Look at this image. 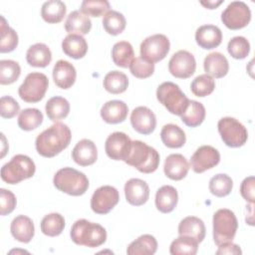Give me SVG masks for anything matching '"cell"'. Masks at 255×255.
Masks as SVG:
<instances>
[{
    "label": "cell",
    "mask_w": 255,
    "mask_h": 255,
    "mask_svg": "<svg viewBox=\"0 0 255 255\" xmlns=\"http://www.w3.org/2000/svg\"><path fill=\"white\" fill-rule=\"evenodd\" d=\"M71 138L69 127L63 123H56L36 137V150L44 157H53L68 147Z\"/></svg>",
    "instance_id": "1"
},
{
    "label": "cell",
    "mask_w": 255,
    "mask_h": 255,
    "mask_svg": "<svg viewBox=\"0 0 255 255\" xmlns=\"http://www.w3.org/2000/svg\"><path fill=\"white\" fill-rule=\"evenodd\" d=\"M70 236L77 245L95 248L106 242L107 231L98 223L90 222L86 219H79L73 224Z\"/></svg>",
    "instance_id": "2"
},
{
    "label": "cell",
    "mask_w": 255,
    "mask_h": 255,
    "mask_svg": "<svg viewBox=\"0 0 255 255\" xmlns=\"http://www.w3.org/2000/svg\"><path fill=\"white\" fill-rule=\"evenodd\" d=\"M130 166L142 173L155 171L159 164V154L153 147L141 140H132L130 151L125 160Z\"/></svg>",
    "instance_id": "3"
},
{
    "label": "cell",
    "mask_w": 255,
    "mask_h": 255,
    "mask_svg": "<svg viewBox=\"0 0 255 255\" xmlns=\"http://www.w3.org/2000/svg\"><path fill=\"white\" fill-rule=\"evenodd\" d=\"M53 183L57 189L72 196L83 195L89 188V179L85 173L72 167L59 169L54 175Z\"/></svg>",
    "instance_id": "4"
},
{
    "label": "cell",
    "mask_w": 255,
    "mask_h": 255,
    "mask_svg": "<svg viewBox=\"0 0 255 255\" xmlns=\"http://www.w3.org/2000/svg\"><path fill=\"white\" fill-rule=\"evenodd\" d=\"M34 161L25 154H16L1 167V178L9 184H17L35 174Z\"/></svg>",
    "instance_id": "5"
},
{
    "label": "cell",
    "mask_w": 255,
    "mask_h": 255,
    "mask_svg": "<svg viewBox=\"0 0 255 255\" xmlns=\"http://www.w3.org/2000/svg\"><path fill=\"white\" fill-rule=\"evenodd\" d=\"M156 98L166 110L175 116H181L189 103V99L172 82H164L157 87Z\"/></svg>",
    "instance_id": "6"
},
{
    "label": "cell",
    "mask_w": 255,
    "mask_h": 255,
    "mask_svg": "<svg viewBox=\"0 0 255 255\" xmlns=\"http://www.w3.org/2000/svg\"><path fill=\"white\" fill-rule=\"evenodd\" d=\"M213 240L216 245L232 242L235 237L238 221L233 211L227 208L218 209L213 215Z\"/></svg>",
    "instance_id": "7"
},
{
    "label": "cell",
    "mask_w": 255,
    "mask_h": 255,
    "mask_svg": "<svg viewBox=\"0 0 255 255\" xmlns=\"http://www.w3.org/2000/svg\"><path fill=\"white\" fill-rule=\"evenodd\" d=\"M48 86L49 80L45 74L33 72L26 76L18 89V94L26 103H38L44 98Z\"/></svg>",
    "instance_id": "8"
},
{
    "label": "cell",
    "mask_w": 255,
    "mask_h": 255,
    "mask_svg": "<svg viewBox=\"0 0 255 255\" xmlns=\"http://www.w3.org/2000/svg\"><path fill=\"white\" fill-rule=\"evenodd\" d=\"M217 128L223 142L229 147H239L247 141L248 132L246 128L234 118L225 117L220 119Z\"/></svg>",
    "instance_id": "9"
},
{
    "label": "cell",
    "mask_w": 255,
    "mask_h": 255,
    "mask_svg": "<svg viewBox=\"0 0 255 255\" xmlns=\"http://www.w3.org/2000/svg\"><path fill=\"white\" fill-rule=\"evenodd\" d=\"M140 57L150 63H156L165 58L169 52L170 43L163 34H154L145 38L139 47Z\"/></svg>",
    "instance_id": "10"
},
{
    "label": "cell",
    "mask_w": 255,
    "mask_h": 255,
    "mask_svg": "<svg viewBox=\"0 0 255 255\" xmlns=\"http://www.w3.org/2000/svg\"><path fill=\"white\" fill-rule=\"evenodd\" d=\"M251 20L249 6L243 1H233L221 14V21L231 30H238L246 27Z\"/></svg>",
    "instance_id": "11"
},
{
    "label": "cell",
    "mask_w": 255,
    "mask_h": 255,
    "mask_svg": "<svg viewBox=\"0 0 255 255\" xmlns=\"http://www.w3.org/2000/svg\"><path fill=\"white\" fill-rule=\"evenodd\" d=\"M120 193L111 185H103L96 189L91 198V208L97 214L109 213L119 202Z\"/></svg>",
    "instance_id": "12"
},
{
    "label": "cell",
    "mask_w": 255,
    "mask_h": 255,
    "mask_svg": "<svg viewBox=\"0 0 255 255\" xmlns=\"http://www.w3.org/2000/svg\"><path fill=\"white\" fill-rule=\"evenodd\" d=\"M196 69L194 56L185 50H179L172 55L168 62L169 73L178 79L191 77Z\"/></svg>",
    "instance_id": "13"
},
{
    "label": "cell",
    "mask_w": 255,
    "mask_h": 255,
    "mask_svg": "<svg viewBox=\"0 0 255 255\" xmlns=\"http://www.w3.org/2000/svg\"><path fill=\"white\" fill-rule=\"evenodd\" d=\"M131 139L122 131L111 133L106 139L105 149L107 155L114 160H126L131 147Z\"/></svg>",
    "instance_id": "14"
},
{
    "label": "cell",
    "mask_w": 255,
    "mask_h": 255,
    "mask_svg": "<svg viewBox=\"0 0 255 255\" xmlns=\"http://www.w3.org/2000/svg\"><path fill=\"white\" fill-rule=\"evenodd\" d=\"M220 161L219 151L211 145L198 147L191 156L190 163L194 172L202 173L217 165Z\"/></svg>",
    "instance_id": "15"
},
{
    "label": "cell",
    "mask_w": 255,
    "mask_h": 255,
    "mask_svg": "<svg viewBox=\"0 0 255 255\" xmlns=\"http://www.w3.org/2000/svg\"><path fill=\"white\" fill-rule=\"evenodd\" d=\"M130 124L138 133L149 134L156 127V118L150 109L140 106L131 112Z\"/></svg>",
    "instance_id": "16"
},
{
    "label": "cell",
    "mask_w": 255,
    "mask_h": 255,
    "mask_svg": "<svg viewBox=\"0 0 255 255\" xmlns=\"http://www.w3.org/2000/svg\"><path fill=\"white\" fill-rule=\"evenodd\" d=\"M125 194L129 204L140 206L144 204L149 197V187L142 179L130 178L125 184Z\"/></svg>",
    "instance_id": "17"
},
{
    "label": "cell",
    "mask_w": 255,
    "mask_h": 255,
    "mask_svg": "<svg viewBox=\"0 0 255 255\" xmlns=\"http://www.w3.org/2000/svg\"><path fill=\"white\" fill-rule=\"evenodd\" d=\"M72 157L74 161L81 166L92 165L98 158L97 146L91 139H81L73 148Z\"/></svg>",
    "instance_id": "18"
},
{
    "label": "cell",
    "mask_w": 255,
    "mask_h": 255,
    "mask_svg": "<svg viewBox=\"0 0 255 255\" xmlns=\"http://www.w3.org/2000/svg\"><path fill=\"white\" fill-rule=\"evenodd\" d=\"M189 170L187 159L180 153L169 154L164 161L163 171L165 175L172 180L183 179Z\"/></svg>",
    "instance_id": "19"
},
{
    "label": "cell",
    "mask_w": 255,
    "mask_h": 255,
    "mask_svg": "<svg viewBox=\"0 0 255 255\" xmlns=\"http://www.w3.org/2000/svg\"><path fill=\"white\" fill-rule=\"evenodd\" d=\"M195 41L202 49L211 50L221 44L222 32L215 25H202L195 32Z\"/></svg>",
    "instance_id": "20"
},
{
    "label": "cell",
    "mask_w": 255,
    "mask_h": 255,
    "mask_svg": "<svg viewBox=\"0 0 255 255\" xmlns=\"http://www.w3.org/2000/svg\"><path fill=\"white\" fill-rule=\"evenodd\" d=\"M77 78L75 67L68 61L59 60L53 68V80L56 86L67 90L71 88Z\"/></svg>",
    "instance_id": "21"
},
{
    "label": "cell",
    "mask_w": 255,
    "mask_h": 255,
    "mask_svg": "<svg viewBox=\"0 0 255 255\" xmlns=\"http://www.w3.org/2000/svg\"><path fill=\"white\" fill-rule=\"evenodd\" d=\"M203 68L206 75L215 79H220L227 75L229 71V64L223 54L219 52H212L205 57Z\"/></svg>",
    "instance_id": "22"
},
{
    "label": "cell",
    "mask_w": 255,
    "mask_h": 255,
    "mask_svg": "<svg viewBox=\"0 0 255 255\" xmlns=\"http://www.w3.org/2000/svg\"><path fill=\"white\" fill-rule=\"evenodd\" d=\"M12 236L19 242L29 243L34 237L35 227L32 219L26 215L16 216L10 226Z\"/></svg>",
    "instance_id": "23"
},
{
    "label": "cell",
    "mask_w": 255,
    "mask_h": 255,
    "mask_svg": "<svg viewBox=\"0 0 255 255\" xmlns=\"http://www.w3.org/2000/svg\"><path fill=\"white\" fill-rule=\"evenodd\" d=\"M128 113L127 104L120 100L109 101L101 109V117L108 124L123 123Z\"/></svg>",
    "instance_id": "24"
},
{
    "label": "cell",
    "mask_w": 255,
    "mask_h": 255,
    "mask_svg": "<svg viewBox=\"0 0 255 255\" xmlns=\"http://www.w3.org/2000/svg\"><path fill=\"white\" fill-rule=\"evenodd\" d=\"M178 234L179 236L192 238L200 243L205 237V225L200 218L187 216L179 222Z\"/></svg>",
    "instance_id": "25"
},
{
    "label": "cell",
    "mask_w": 255,
    "mask_h": 255,
    "mask_svg": "<svg viewBox=\"0 0 255 255\" xmlns=\"http://www.w3.org/2000/svg\"><path fill=\"white\" fill-rule=\"evenodd\" d=\"M62 50L73 59H81L88 52V43L82 35L69 34L62 41Z\"/></svg>",
    "instance_id": "26"
},
{
    "label": "cell",
    "mask_w": 255,
    "mask_h": 255,
    "mask_svg": "<svg viewBox=\"0 0 255 255\" xmlns=\"http://www.w3.org/2000/svg\"><path fill=\"white\" fill-rule=\"evenodd\" d=\"M92 28V21L80 10H75L71 12L65 22V30L69 34L86 35L90 32Z\"/></svg>",
    "instance_id": "27"
},
{
    "label": "cell",
    "mask_w": 255,
    "mask_h": 255,
    "mask_svg": "<svg viewBox=\"0 0 255 255\" xmlns=\"http://www.w3.org/2000/svg\"><path fill=\"white\" fill-rule=\"evenodd\" d=\"M177 190L171 185H163L155 194V206L162 213L171 212L177 205Z\"/></svg>",
    "instance_id": "28"
},
{
    "label": "cell",
    "mask_w": 255,
    "mask_h": 255,
    "mask_svg": "<svg viewBox=\"0 0 255 255\" xmlns=\"http://www.w3.org/2000/svg\"><path fill=\"white\" fill-rule=\"evenodd\" d=\"M26 60L32 67L45 68L52 61V53L46 44L36 43L27 50Z\"/></svg>",
    "instance_id": "29"
},
{
    "label": "cell",
    "mask_w": 255,
    "mask_h": 255,
    "mask_svg": "<svg viewBox=\"0 0 255 255\" xmlns=\"http://www.w3.org/2000/svg\"><path fill=\"white\" fill-rule=\"evenodd\" d=\"M160 138L163 144L170 148H179L183 146L186 141L185 132L174 124H167L163 126L160 131Z\"/></svg>",
    "instance_id": "30"
},
{
    "label": "cell",
    "mask_w": 255,
    "mask_h": 255,
    "mask_svg": "<svg viewBox=\"0 0 255 255\" xmlns=\"http://www.w3.org/2000/svg\"><path fill=\"white\" fill-rule=\"evenodd\" d=\"M157 250V241L150 234H143L132 241L128 249V255H152Z\"/></svg>",
    "instance_id": "31"
},
{
    "label": "cell",
    "mask_w": 255,
    "mask_h": 255,
    "mask_svg": "<svg viewBox=\"0 0 255 255\" xmlns=\"http://www.w3.org/2000/svg\"><path fill=\"white\" fill-rule=\"evenodd\" d=\"M114 63L122 68H128L134 60V52L131 44L127 41L116 43L112 49Z\"/></svg>",
    "instance_id": "32"
},
{
    "label": "cell",
    "mask_w": 255,
    "mask_h": 255,
    "mask_svg": "<svg viewBox=\"0 0 255 255\" xmlns=\"http://www.w3.org/2000/svg\"><path fill=\"white\" fill-rule=\"evenodd\" d=\"M67 12L66 4L60 0L45 2L41 8V16L47 23L56 24L63 20Z\"/></svg>",
    "instance_id": "33"
},
{
    "label": "cell",
    "mask_w": 255,
    "mask_h": 255,
    "mask_svg": "<svg viewBox=\"0 0 255 255\" xmlns=\"http://www.w3.org/2000/svg\"><path fill=\"white\" fill-rule=\"evenodd\" d=\"M205 108L204 106L196 101L189 100L188 106L185 112L180 116L182 123H184L187 127L195 128L200 126L205 119Z\"/></svg>",
    "instance_id": "34"
},
{
    "label": "cell",
    "mask_w": 255,
    "mask_h": 255,
    "mask_svg": "<svg viewBox=\"0 0 255 255\" xmlns=\"http://www.w3.org/2000/svg\"><path fill=\"white\" fill-rule=\"evenodd\" d=\"M104 88L107 92L118 95L124 93L128 86V76L120 71L109 72L104 78Z\"/></svg>",
    "instance_id": "35"
},
{
    "label": "cell",
    "mask_w": 255,
    "mask_h": 255,
    "mask_svg": "<svg viewBox=\"0 0 255 255\" xmlns=\"http://www.w3.org/2000/svg\"><path fill=\"white\" fill-rule=\"evenodd\" d=\"M46 114L51 121L57 122L65 119L70 113V104L63 97H53L46 103Z\"/></svg>",
    "instance_id": "36"
},
{
    "label": "cell",
    "mask_w": 255,
    "mask_h": 255,
    "mask_svg": "<svg viewBox=\"0 0 255 255\" xmlns=\"http://www.w3.org/2000/svg\"><path fill=\"white\" fill-rule=\"evenodd\" d=\"M40 226L43 234L55 237L63 232L65 228V218L60 213H50L43 217Z\"/></svg>",
    "instance_id": "37"
},
{
    "label": "cell",
    "mask_w": 255,
    "mask_h": 255,
    "mask_svg": "<svg viewBox=\"0 0 255 255\" xmlns=\"http://www.w3.org/2000/svg\"><path fill=\"white\" fill-rule=\"evenodd\" d=\"M102 23L106 32L113 36L121 34L125 30L127 25L125 16L122 13L115 10L108 11L104 15Z\"/></svg>",
    "instance_id": "38"
},
{
    "label": "cell",
    "mask_w": 255,
    "mask_h": 255,
    "mask_svg": "<svg viewBox=\"0 0 255 255\" xmlns=\"http://www.w3.org/2000/svg\"><path fill=\"white\" fill-rule=\"evenodd\" d=\"M43 123V114L35 108H28L20 112L18 126L23 130H33Z\"/></svg>",
    "instance_id": "39"
},
{
    "label": "cell",
    "mask_w": 255,
    "mask_h": 255,
    "mask_svg": "<svg viewBox=\"0 0 255 255\" xmlns=\"http://www.w3.org/2000/svg\"><path fill=\"white\" fill-rule=\"evenodd\" d=\"M1 41H0V52L9 53L16 49L18 46V35L14 29L9 27L5 18L1 16Z\"/></svg>",
    "instance_id": "40"
},
{
    "label": "cell",
    "mask_w": 255,
    "mask_h": 255,
    "mask_svg": "<svg viewBox=\"0 0 255 255\" xmlns=\"http://www.w3.org/2000/svg\"><path fill=\"white\" fill-rule=\"evenodd\" d=\"M233 187L231 177L225 173H218L214 175L209 181L210 192L217 197H224L228 195Z\"/></svg>",
    "instance_id": "41"
},
{
    "label": "cell",
    "mask_w": 255,
    "mask_h": 255,
    "mask_svg": "<svg viewBox=\"0 0 255 255\" xmlns=\"http://www.w3.org/2000/svg\"><path fill=\"white\" fill-rule=\"evenodd\" d=\"M197 249V241L189 237L179 236L171 242L169 252L171 255H195Z\"/></svg>",
    "instance_id": "42"
},
{
    "label": "cell",
    "mask_w": 255,
    "mask_h": 255,
    "mask_svg": "<svg viewBox=\"0 0 255 255\" xmlns=\"http://www.w3.org/2000/svg\"><path fill=\"white\" fill-rule=\"evenodd\" d=\"M21 74L19 64L13 60L0 61V84L10 85L18 80Z\"/></svg>",
    "instance_id": "43"
},
{
    "label": "cell",
    "mask_w": 255,
    "mask_h": 255,
    "mask_svg": "<svg viewBox=\"0 0 255 255\" xmlns=\"http://www.w3.org/2000/svg\"><path fill=\"white\" fill-rule=\"evenodd\" d=\"M215 89V81L212 77L202 74L197 76L190 85L192 94L199 98H204L210 95Z\"/></svg>",
    "instance_id": "44"
},
{
    "label": "cell",
    "mask_w": 255,
    "mask_h": 255,
    "mask_svg": "<svg viewBox=\"0 0 255 255\" xmlns=\"http://www.w3.org/2000/svg\"><path fill=\"white\" fill-rule=\"evenodd\" d=\"M227 51L234 59H244L250 52V43L243 36L233 37L227 45Z\"/></svg>",
    "instance_id": "45"
},
{
    "label": "cell",
    "mask_w": 255,
    "mask_h": 255,
    "mask_svg": "<svg viewBox=\"0 0 255 255\" xmlns=\"http://www.w3.org/2000/svg\"><path fill=\"white\" fill-rule=\"evenodd\" d=\"M80 11L87 16L100 17L110 11V3L107 0H84Z\"/></svg>",
    "instance_id": "46"
},
{
    "label": "cell",
    "mask_w": 255,
    "mask_h": 255,
    "mask_svg": "<svg viewBox=\"0 0 255 255\" xmlns=\"http://www.w3.org/2000/svg\"><path fill=\"white\" fill-rule=\"evenodd\" d=\"M130 73L138 79H146L154 72V64L144 60L141 57L134 58L129 66Z\"/></svg>",
    "instance_id": "47"
},
{
    "label": "cell",
    "mask_w": 255,
    "mask_h": 255,
    "mask_svg": "<svg viewBox=\"0 0 255 255\" xmlns=\"http://www.w3.org/2000/svg\"><path fill=\"white\" fill-rule=\"evenodd\" d=\"M20 111L17 101L10 96H3L0 99V115L4 119L14 118Z\"/></svg>",
    "instance_id": "48"
},
{
    "label": "cell",
    "mask_w": 255,
    "mask_h": 255,
    "mask_svg": "<svg viewBox=\"0 0 255 255\" xmlns=\"http://www.w3.org/2000/svg\"><path fill=\"white\" fill-rule=\"evenodd\" d=\"M17 204L16 196L10 190L5 188L0 189V213L1 215H7L11 213Z\"/></svg>",
    "instance_id": "49"
},
{
    "label": "cell",
    "mask_w": 255,
    "mask_h": 255,
    "mask_svg": "<svg viewBox=\"0 0 255 255\" xmlns=\"http://www.w3.org/2000/svg\"><path fill=\"white\" fill-rule=\"evenodd\" d=\"M254 183L255 179L254 176H248L243 179L240 185V193L241 196L248 202H254Z\"/></svg>",
    "instance_id": "50"
},
{
    "label": "cell",
    "mask_w": 255,
    "mask_h": 255,
    "mask_svg": "<svg viewBox=\"0 0 255 255\" xmlns=\"http://www.w3.org/2000/svg\"><path fill=\"white\" fill-rule=\"evenodd\" d=\"M218 250L216 251V254L217 255H220V254H241L242 251L240 249V247L232 242H227V243H224V244H221L218 246Z\"/></svg>",
    "instance_id": "51"
},
{
    "label": "cell",
    "mask_w": 255,
    "mask_h": 255,
    "mask_svg": "<svg viewBox=\"0 0 255 255\" xmlns=\"http://www.w3.org/2000/svg\"><path fill=\"white\" fill-rule=\"evenodd\" d=\"M221 3H223L222 0H219V1H201L200 4L203 5L204 7L208 8V9H215L217 6H219Z\"/></svg>",
    "instance_id": "52"
}]
</instances>
